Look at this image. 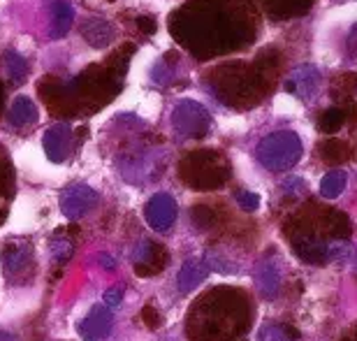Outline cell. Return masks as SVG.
I'll return each instance as SVG.
<instances>
[{
	"label": "cell",
	"instance_id": "25",
	"mask_svg": "<svg viewBox=\"0 0 357 341\" xmlns=\"http://www.w3.org/2000/svg\"><path fill=\"white\" fill-rule=\"evenodd\" d=\"M344 123H346V109L341 107H330L318 116V128L325 135H334L344 128Z\"/></svg>",
	"mask_w": 357,
	"mask_h": 341
},
{
	"label": "cell",
	"instance_id": "34",
	"mask_svg": "<svg viewBox=\"0 0 357 341\" xmlns=\"http://www.w3.org/2000/svg\"><path fill=\"white\" fill-rule=\"evenodd\" d=\"M3 100H5V89H3V82H0V109H3Z\"/></svg>",
	"mask_w": 357,
	"mask_h": 341
},
{
	"label": "cell",
	"instance_id": "32",
	"mask_svg": "<svg viewBox=\"0 0 357 341\" xmlns=\"http://www.w3.org/2000/svg\"><path fill=\"white\" fill-rule=\"evenodd\" d=\"M137 28L142 33H146V35H153L155 33V28H158V24H155V19L153 17H149V14H139L137 19Z\"/></svg>",
	"mask_w": 357,
	"mask_h": 341
},
{
	"label": "cell",
	"instance_id": "29",
	"mask_svg": "<svg viewBox=\"0 0 357 341\" xmlns=\"http://www.w3.org/2000/svg\"><path fill=\"white\" fill-rule=\"evenodd\" d=\"M178 59V54L176 52H169L162 56V61L155 66V70L151 73L153 77V82H158V84H169L174 79V66H169V63H174Z\"/></svg>",
	"mask_w": 357,
	"mask_h": 341
},
{
	"label": "cell",
	"instance_id": "13",
	"mask_svg": "<svg viewBox=\"0 0 357 341\" xmlns=\"http://www.w3.org/2000/svg\"><path fill=\"white\" fill-rule=\"evenodd\" d=\"M112 328V311L107 307H93L89 316L79 323V335L84 341H100Z\"/></svg>",
	"mask_w": 357,
	"mask_h": 341
},
{
	"label": "cell",
	"instance_id": "7",
	"mask_svg": "<svg viewBox=\"0 0 357 341\" xmlns=\"http://www.w3.org/2000/svg\"><path fill=\"white\" fill-rule=\"evenodd\" d=\"M3 269L12 283H28L35 276V248L28 239H12L3 246Z\"/></svg>",
	"mask_w": 357,
	"mask_h": 341
},
{
	"label": "cell",
	"instance_id": "10",
	"mask_svg": "<svg viewBox=\"0 0 357 341\" xmlns=\"http://www.w3.org/2000/svg\"><path fill=\"white\" fill-rule=\"evenodd\" d=\"M149 225L153 230H169L172 223L176 221V202L172 195L167 193H158L153 195L151 200L146 204V211H144Z\"/></svg>",
	"mask_w": 357,
	"mask_h": 341
},
{
	"label": "cell",
	"instance_id": "18",
	"mask_svg": "<svg viewBox=\"0 0 357 341\" xmlns=\"http://www.w3.org/2000/svg\"><path fill=\"white\" fill-rule=\"evenodd\" d=\"M255 283H258L260 293L265 297H274L278 295V288H281V269L274 262V258H265L255 269Z\"/></svg>",
	"mask_w": 357,
	"mask_h": 341
},
{
	"label": "cell",
	"instance_id": "5",
	"mask_svg": "<svg viewBox=\"0 0 357 341\" xmlns=\"http://www.w3.org/2000/svg\"><path fill=\"white\" fill-rule=\"evenodd\" d=\"M230 160L218 149H197L185 153L178 162V176L195 190H218L230 179Z\"/></svg>",
	"mask_w": 357,
	"mask_h": 341
},
{
	"label": "cell",
	"instance_id": "22",
	"mask_svg": "<svg viewBox=\"0 0 357 341\" xmlns=\"http://www.w3.org/2000/svg\"><path fill=\"white\" fill-rule=\"evenodd\" d=\"M52 17H54L52 38H61V35L68 33L70 24H73L75 10H73V5H68V3H54L52 5Z\"/></svg>",
	"mask_w": 357,
	"mask_h": 341
},
{
	"label": "cell",
	"instance_id": "19",
	"mask_svg": "<svg viewBox=\"0 0 357 341\" xmlns=\"http://www.w3.org/2000/svg\"><path fill=\"white\" fill-rule=\"evenodd\" d=\"M267 14L271 19L281 21V19H292V17H302L313 7L311 0H299V3H290V0H274L267 3Z\"/></svg>",
	"mask_w": 357,
	"mask_h": 341
},
{
	"label": "cell",
	"instance_id": "3",
	"mask_svg": "<svg viewBox=\"0 0 357 341\" xmlns=\"http://www.w3.org/2000/svg\"><path fill=\"white\" fill-rule=\"evenodd\" d=\"M251 323V302L241 290L213 288L192 304L188 316L190 341H232Z\"/></svg>",
	"mask_w": 357,
	"mask_h": 341
},
{
	"label": "cell",
	"instance_id": "28",
	"mask_svg": "<svg viewBox=\"0 0 357 341\" xmlns=\"http://www.w3.org/2000/svg\"><path fill=\"white\" fill-rule=\"evenodd\" d=\"M52 258L59 267H63L70 258H73V241H70L68 237H63L61 230L52 239Z\"/></svg>",
	"mask_w": 357,
	"mask_h": 341
},
{
	"label": "cell",
	"instance_id": "6",
	"mask_svg": "<svg viewBox=\"0 0 357 341\" xmlns=\"http://www.w3.org/2000/svg\"><path fill=\"white\" fill-rule=\"evenodd\" d=\"M299 158H302V142L290 130H278L269 135L258 146V160L271 172L290 169L292 165H297Z\"/></svg>",
	"mask_w": 357,
	"mask_h": 341
},
{
	"label": "cell",
	"instance_id": "26",
	"mask_svg": "<svg viewBox=\"0 0 357 341\" xmlns=\"http://www.w3.org/2000/svg\"><path fill=\"white\" fill-rule=\"evenodd\" d=\"M348 183V174L346 172H339V169H334V172H327L323 176V181H320V193H323L325 197H337L344 193Z\"/></svg>",
	"mask_w": 357,
	"mask_h": 341
},
{
	"label": "cell",
	"instance_id": "33",
	"mask_svg": "<svg viewBox=\"0 0 357 341\" xmlns=\"http://www.w3.org/2000/svg\"><path fill=\"white\" fill-rule=\"evenodd\" d=\"M119 302H121V290H107V293H105V307L107 309L119 307Z\"/></svg>",
	"mask_w": 357,
	"mask_h": 341
},
{
	"label": "cell",
	"instance_id": "31",
	"mask_svg": "<svg viewBox=\"0 0 357 341\" xmlns=\"http://www.w3.org/2000/svg\"><path fill=\"white\" fill-rule=\"evenodd\" d=\"M142 321H144L146 328L158 330V328H160V323H162V318H160L158 309H155L153 304H146V307L142 309Z\"/></svg>",
	"mask_w": 357,
	"mask_h": 341
},
{
	"label": "cell",
	"instance_id": "16",
	"mask_svg": "<svg viewBox=\"0 0 357 341\" xmlns=\"http://www.w3.org/2000/svg\"><path fill=\"white\" fill-rule=\"evenodd\" d=\"M12 197H14V167L7 151L0 146V223L5 221Z\"/></svg>",
	"mask_w": 357,
	"mask_h": 341
},
{
	"label": "cell",
	"instance_id": "15",
	"mask_svg": "<svg viewBox=\"0 0 357 341\" xmlns=\"http://www.w3.org/2000/svg\"><path fill=\"white\" fill-rule=\"evenodd\" d=\"M82 35H84V40H86L91 47L102 49L107 45H112L114 35H116V28H114L109 21L93 17V19H86L82 24Z\"/></svg>",
	"mask_w": 357,
	"mask_h": 341
},
{
	"label": "cell",
	"instance_id": "21",
	"mask_svg": "<svg viewBox=\"0 0 357 341\" xmlns=\"http://www.w3.org/2000/svg\"><path fill=\"white\" fill-rule=\"evenodd\" d=\"M10 121L12 126H28L38 121V109L31 98H17L10 109Z\"/></svg>",
	"mask_w": 357,
	"mask_h": 341
},
{
	"label": "cell",
	"instance_id": "2",
	"mask_svg": "<svg viewBox=\"0 0 357 341\" xmlns=\"http://www.w3.org/2000/svg\"><path fill=\"white\" fill-rule=\"evenodd\" d=\"M135 54V45H123L119 52L109 56V61L98 63V66L86 68L73 82H61L56 77H45L40 82V98L47 103L49 112L68 116L77 114V105L96 103L93 107L100 109L105 103H109L123 86V75L128 70V61Z\"/></svg>",
	"mask_w": 357,
	"mask_h": 341
},
{
	"label": "cell",
	"instance_id": "35",
	"mask_svg": "<svg viewBox=\"0 0 357 341\" xmlns=\"http://www.w3.org/2000/svg\"><path fill=\"white\" fill-rule=\"evenodd\" d=\"M341 341H355V328L351 330V335H346V337L341 339Z\"/></svg>",
	"mask_w": 357,
	"mask_h": 341
},
{
	"label": "cell",
	"instance_id": "12",
	"mask_svg": "<svg viewBox=\"0 0 357 341\" xmlns=\"http://www.w3.org/2000/svg\"><path fill=\"white\" fill-rule=\"evenodd\" d=\"M167 265V248L155 244V241H144L139 246V253L135 258V272L139 276H153L162 272V267Z\"/></svg>",
	"mask_w": 357,
	"mask_h": 341
},
{
	"label": "cell",
	"instance_id": "24",
	"mask_svg": "<svg viewBox=\"0 0 357 341\" xmlns=\"http://www.w3.org/2000/svg\"><path fill=\"white\" fill-rule=\"evenodd\" d=\"M190 216H192V223H195L199 230H213V227H218L220 223L218 209L211 207V204H195V207L190 209Z\"/></svg>",
	"mask_w": 357,
	"mask_h": 341
},
{
	"label": "cell",
	"instance_id": "1",
	"mask_svg": "<svg viewBox=\"0 0 357 341\" xmlns=\"http://www.w3.org/2000/svg\"><path fill=\"white\" fill-rule=\"evenodd\" d=\"M172 35L197 59L244 49L258 35V19L244 5H185L169 17Z\"/></svg>",
	"mask_w": 357,
	"mask_h": 341
},
{
	"label": "cell",
	"instance_id": "8",
	"mask_svg": "<svg viewBox=\"0 0 357 341\" xmlns=\"http://www.w3.org/2000/svg\"><path fill=\"white\" fill-rule=\"evenodd\" d=\"M172 126L181 137L199 139V137H204L206 130H209L211 116L199 103L183 100V103H178L172 112Z\"/></svg>",
	"mask_w": 357,
	"mask_h": 341
},
{
	"label": "cell",
	"instance_id": "23",
	"mask_svg": "<svg viewBox=\"0 0 357 341\" xmlns=\"http://www.w3.org/2000/svg\"><path fill=\"white\" fill-rule=\"evenodd\" d=\"M299 337L297 328L283 323H269L260 330V341H299Z\"/></svg>",
	"mask_w": 357,
	"mask_h": 341
},
{
	"label": "cell",
	"instance_id": "4",
	"mask_svg": "<svg viewBox=\"0 0 357 341\" xmlns=\"http://www.w3.org/2000/svg\"><path fill=\"white\" fill-rule=\"evenodd\" d=\"M274 75L260 70L255 63H225L206 75L211 93L234 109H248L269 93L274 86Z\"/></svg>",
	"mask_w": 357,
	"mask_h": 341
},
{
	"label": "cell",
	"instance_id": "36",
	"mask_svg": "<svg viewBox=\"0 0 357 341\" xmlns=\"http://www.w3.org/2000/svg\"><path fill=\"white\" fill-rule=\"evenodd\" d=\"M100 262H102V265H109V267H114V260H112V258H102Z\"/></svg>",
	"mask_w": 357,
	"mask_h": 341
},
{
	"label": "cell",
	"instance_id": "30",
	"mask_svg": "<svg viewBox=\"0 0 357 341\" xmlns=\"http://www.w3.org/2000/svg\"><path fill=\"white\" fill-rule=\"evenodd\" d=\"M237 204L244 211H255V209L260 207V195L251 193V190H239V193H237Z\"/></svg>",
	"mask_w": 357,
	"mask_h": 341
},
{
	"label": "cell",
	"instance_id": "27",
	"mask_svg": "<svg viewBox=\"0 0 357 341\" xmlns=\"http://www.w3.org/2000/svg\"><path fill=\"white\" fill-rule=\"evenodd\" d=\"M5 70H7V75H10V82L14 86H19L28 75V63L21 59L17 52H7L5 54Z\"/></svg>",
	"mask_w": 357,
	"mask_h": 341
},
{
	"label": "cell",
	"instance_id": "17",
	"mask_svg": "<svg viewBox=\"0 0 357 341\" xmlns=\"http://www.w3.org/2000/svg\"><path fill=\"white\" fill-rule=\"evenodd\" d=\"M209 262L206 260H199V258H190L183 262L181 272L176 276V283H178V290L181 293H188V290L197 288L199 283L206 279V274H209Z\"/></svg>",
	"mask_w": 357,
	"mask_h": 341
},
{
	"label": "cell",
	"instance_id": "11",
	"mask_svg": "<svg viewBox=\"0 0 357 341\" xmlns=\"http://www.w3.org/2000/svg\"><path fill=\"white\" fill-rule=\"evenodd\" d=\"M73 137L75 130L68 123H56L45 132V151L49 156V160L61 162L66 160L70 151H73Z\"/></svg>",
	"mask_w": 357,
	"mask_h": 341
},
{
	"label": "cell",
	"instance_id": "9",
	"mask_svg": "<svg viewBox=\"0 0 357 341\" xmlns=\"http://www.w3.org/2000/svg\"><path fill=\"white\" fill-rule=\"evenodd\" d=\"M98 195L96 190L84 186V183H77V186H70L66 193L61 195V211L68 218H79L84 216L91 207H96Z\"/></svg>",
	"mask_w": 357,
	"mask_h": 341
},
{
	"label": "cell",
	"instance_id": "20",
	"mask_svg": "<svg viewBox=\"0 0 357 341\" xmlns=\"http://www.w3.org/2000/svg\"><path fill=\"white\" fill-rule=\"evenodd\" d=\"M318 153L320 158L325 162H330V165H337V162H344L353 156V149L346 144V142L341 139H323L318 146Z\"/></svg>",
	"mask_w": 357,
	"mask_h": 341
},
{
	"label": "cell",
	"instance_id": "14",
	"mask_svg": "<svg viewBox=\"0 0 357 341\" xmlns=\"http://www.w3.org/2000/svg\"><path fill=\"white\" fill-rule=\"evenodd\" d=\"M318 84H320L318 68L316 66H302V68H297L295 73L290 75L288 86H285V89H288L290 93L297 96V98H309L311 93H316Z\"/></svg>",
	"mask_w": 357,
	"mask_h": 341
}]
</instances>
